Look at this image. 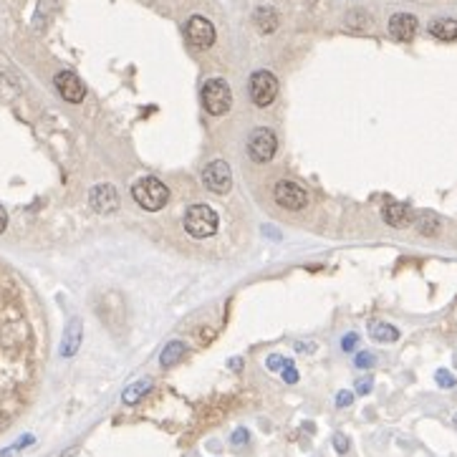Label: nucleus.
Masks as SVG:
<instances>
[{
    "label": "nucleus",
    "mask_w": 457,
    "mask_h": 457,
    "mask_svg": "<svg viewBox=\"0 0 457 457\" xmlns=\"http://www.w3.org/2000/svg\"><path fill=\"white\" fill-rule=\"evenodd\" d=\"M132 197L137 200L139 208L149 210V213H157V210H162L169 200V190L162 180H157V177H142V180L134 182L132 187Z\"/></svg>",
    "instance_id": "1"
},
{
    "label": "nucleus",
    "mask_w": 457,
    "mask_h": 457,
    "mask_svg": "<svg viewBox=\"0 0 457 457\" xmlns=\"http://www.w3.org/2000/svg\"><path fill=\"white\" fill-rule=\"evenodd\" d=\"M218 222H220V218H218V213L210 205H192L185 213V230L192 237H197V240L215 235Z\"/></svg>",
    "instance_id": "2"
},
{
    "label": "nucleus",
    "mask_w": 457,
    "mask_h": 457,
    "mask_svg": "<svg viewBox=\"0 0 457 457\" xmlns=\"http://www.w3.org/2000/svg\"><path fill=\"white\" fill-rule=\"evenodd\" d=\"M203 106L208 114L222 116L232 106V91L222 79H210L203 86Z\"/></svg>",
    "instance_id": "3"
},
{
    "label": "nucleus",
    "mask_w": 457,
    "mask_h": 457,
    "mask_svg": "<svg viewBox=\"0 0 457 457\" xmlns=\"http://www.w3.org/2000/svg\"><path fill=\"white\" fill-rule=\"evenodd\" d=\"M276 152H278V137L273 129L258 127L248 137V154L253 162H258V164L271 162L273 157H276Z\"/></svg>",
    "instance_id": "4"
},
{
    "label": "nucleus",
    "mask_w": 457,
    "mask_h": 457,
    "mask_svg": "<svg viewBox=\"0 0 457 457\" xmlns=\"http://www.w3.org/2000/svg\"><path fill=\"white\" fill-rule=\"evenodd\" d=\"M203 185L215 195H225L232 190V172L225 159H215L203 169Z\"/></svg>",
    "instance_id": "5"
},
{
    "label": "nucleus",
    "mask_w": 457,
    "mask_h": 457,
    "mask_svg": "<svg viewBox=\"0 0 457 457\" xmlns=\"http://www.w3.org/2000/svg\"><path fill=\"white\" fill-rule=\"evenodd\" d=\"M278 96V79L271 71H258L250 79V98L255 106H271Z\"/></svg>",
    "instance_id": "6"
},
{
    "label": "nucleus",
    "mask_w": 457,
    "mask_h": 457,
    "mask_svg": "<svg viewBox=\"0 0 457 457\" xmlns=\"http://www.w3.org/2000/svg\"><path fill=\"white\" fill-rule=\"evenodd\" d=\"M273 197L283 210H303L308 205V192L298 182L281 180L273 187Z\"/></svg>",
    "instance_id": "7"
},
{
    "label": "nucleus",
    "mask_w": 457,
    "mask_h": 457,
    "mask_svg": "<svg viewBox=\"0 0 457 457\" xmlns=\"http://www.w3.org/2000/svg\"><path fill=\"white\" fill-rule=\"evenodd\" d=\"M187 41L195 48H210L215 43V26L210 23L208 18L192 16L187 21Z\"/></svg>",
    "instance_id": "8"
},
{
    "label": "nucleus",
    "mask_w": 457,
    "mask_h": 457,
    "mask_svg": "<svg viewBox=\"0 0 457 457\" xmlns=\"http://www.w3.org/2000/svg\"><path fill=\"white\" fill-rule=\"evenodd\" d=\"M89 205L96 210L98 215H109L119 210V192L114 185H96L89 195Z\"/></svg>",
    "instance_id": "9"
},
{
    "label": "nucleus",
    "mask_w": 457,
    "mask_h": 457,
    "mask_svg": "<svg viewBox=\"0 0 457 457\" xmlns=\"http://www.w3.org/2000/svg\"><path fill=\"white\" fill-rule=\"evenodd\" d=\"M56 89L69 104H79V101H84V96H86V89H84L81 79H79L74 71H61V74L56 76Z\"/></svg>",
    "instance_id": "10"
},
{
    "label": "nucleus",
    "mask_w": 457,
    "mask_h": 457,
    "mask_svg": "<svg viewBox=\"0 0 457 457\" xmlns=\"http://www.w3.org/2000/svg\"><path fill=\"white\" fill-rule=\"evenodd\" d=\"M389 33L397 41H412L417 33V18L412 13H397L389 18Z\"/></svg>",
    "instance_id": "11"
},
{
    "label": "nucleus",
    "mask_w": 457,
    "mask_h": 457,
    "mask_svg": "<svg viewBox=\"0 0 457 457\" xmlns=\"http://www.w3.org/2000/svg\"><path fill=\"white\" fill-rule=\"evenodd\" d=\"M412 225H414V230L419 232V235L434 237V235H440V230H442V218L437 213H432V210H422V213L412 215Z\"/></svg>",
    "instance_id": "12"
},
{
    "label": "nucleus",
    "mask_w": 457,
    "mask_h": 457,
    "mask_svg": "<svg viewBox=\"0 0 457 457\" xmlns=\"http://www.w3.org/2000/svg\"><path fill=\"white\" fill-rule=\"evenodd\" d=\"M81 336H84V324L81 319H71L66 326L64 342H61V356H74L81 346Z\"/></svg>",
    "instance_id": "13"
},
{
    "label": "nucleus",
    "mask_w": 457,
    "mask_h": 457,
    "mask_svg": "<svg viewBox=\"0 0 457 457\" xmlns=\"http://www.w3.org/2000/svg\"><path fill=\"white\" fill-rule=\"evenodd\" d=\"M382 218L392 227H407L412 222V210L405 203H387L382 208Z\"/></svg>",
    "instance_id": "14"
},
{
    "label": "nucleus",
    "mask_w": 457,
    "mask_h": 457,
    "mask_svg": "<svg viewBox=\"0 0 457 457\" xmlns=\"http://www.w3.org/2000/svg\"><path fill=\"white\" fill-rule=\"evenodd\" d=\"M149 392H152V379H139V382L129 384V387L124 389L122 402H124V405H129V407H134V405H139V402L145 400Z\"/></svg>",
    "instance_id": "15"
},
{
    "label": "nucleus",
    "mask_w": 457,
    "mask_h": 457,
    "mask_svg": "<svg viewBox=\"0 0 457 457\" xmlns=\"http://www.w3.org/2000/svg\"><path fill=\"white\" fill-rule=\"evenodd\" d=\"M429 33L440 41H457V21L452 18H437L429 23Z\"/></svg>",
    "instance_id": "16"
},
{
    "label": "nucleus",
    "mask_w": 457,
    "mask_h": 457,
    "mask_svg": "<svg viewBox=\"0 0 457 457\" xmlns=\"http://www.w3.org/2000/svg\"><path fill=\"white\" fill-rule=\"evenodd\" d=\"M185 354H187L185 342H169L167 346L162 349V354H159V364H162L164 369H169V366L180 364V361L185 359Z\"/></svg>",
    "instance_id": "17"
},
{
    "label": "nucleus",
    "mask_w": 457,
    "mask_h": 457,
    "mask_svg": "<svg viewBox=\"0 0 457 457\" xmlns=\"http://www.w3.org/2000/svg\"><path fill=\"white\" fill-rule=\"evenodd\" d=\"M369 336L379 344H392L400 339V329L392 324H384V321H376V324L369 326Z\"/></svg>",
    "instance_id": "18"
},
{
    "label": "nucleus",
    "mask_w": 457,
    "mask_h": 457,
    "mask_svg": "<svg viewBox=\"0 0 457 457\" xmlns=\"http://www.w3.org/2000/svg\"><path fill=\"white\" fill-rule=\"evenodd\" d=\"M253 23L261 33H273L278 28V13L271 11V8H258L253 16Z\"/></svg>",
    "instance_id": "19"
},
{
    "label": "nucleus",
    "mask_w": 457,
    "mask_h": 457,
    "mask_svg": "<svg viewBox=\"0 0 457 457\" xmlns=\"http://www.w3.org/2000/svg\"><path fill=\"white\" fill-rule=\"evenodd\" d=\"M434 382H437V387H442V389H452V387H457V376L447 369H437L434 371Z\"/></svg>",
    "instance_id": "20"
},
{
    "label": "nucleus",
    "mask_w": 457,
    "mask_h": 457,
    "mask_svg": "<svg viewBox=\"0 0 457 457\" xmlns=\"http://www.w3.org/2000/svg\"><path fill=\"white\" fill-rule=\"evenodd\" d=\"M354 364L359 366V369H371V366L376 364V356L371 351H359L356 354V359H354Z\"/></svg>",
    "instance_id": "21"
},
{
    "label": "nucleus",
    "mask_w": 457,
    "mask_h": 457,
    "mask_svg": "<svg viewBox=\"0 0 457 457\" xmlns=\"http://www.w3.org/2000/svg\"><path fill=\"white\" fill-rule=\"evenodd\" d=\"M230 442H232V445H235V447L248 445V442H250V432H248V429H245V427H237L235 432L230 434Z\"/></svg>",
    "instance_id": "22"
},
{
    "label": "nucleus",
    "mask_w": 457,
    "mask_h": 457,
    "mask_svg": "<svg viewBox=\"0 0 457 457\" xmlns=\"http://www.w3.org/2000/svg\"><path fill=\"white\" fill-rule=\"evenodd\" d=\"M281 374H283V382L286 384H295V382H298V371H295L293 361L286 359V366L281 369Z\"/></svg>",
    "instance_id": "23"
},
{
    "label": "nucleus",
    "mask_w": 457,
    "mask_h": 457,
    "mask_svg": "<svg viewBox=\"0 0 457 457\" xmlns=\"http://www.w3.org/2000/svg\"><path fill=\"white\" fill-rule=\"evenodd\" d=\"M283 366H286V359L281 356V354H271V356L266 359V369L268 371H281Z\"/></svg>",
    "instance_id": "24"
},
{
    "label": "nucleus",
    "mask_w": 457,
    "mask_h": 457,
    "mask_svg": "<svg viewBox=\"0 0 457 457\" xmlns=\"http://www.w3.org/2000/svg\"><path fill=\"white\" fill-rule=\"evenodd\" d=\"M334 447H336V452H339V455H346V452H349V437H346V434L336 432L334 434Z\"/></svg>",
    "instance_id": "25"
},
{
    "label": "nucleus",
    "mask_w": 457,
    "mask_h": 457,
    "mask_svg": "<svg viewBox=\"0 0 457 457\" xmlns=\"http://www.w3.org/2000/svg\"><path fill=\"white\" fill-rule=\"evenodd\" d=\"M371 387H374V379H371V376H361V379H356V394H369Z\"/></svg>",
    "instance_id": "26"
},
{
    "label": "nucleus",
    "mask_w": 457,
    "mask_h": 457,
    "mask_svg": "<svg viewBox=\"0 0 457 457\" xmlns=\"http://www.w3.org/2000/svg\"><path fill=\"white\" fill-rule=\"evenodd\" d=\"M369 23V16L361 11H356L354 16H349V26H359V28H364V26Z\"/></svg>",
    "instance_id": "27"
},
{
    "label": "nucleus",
    "mask_w": 457,
    "mask_h": 457,
    "mask_svg": "<svg viewBox=\"0 0 457 457\" xmlns=\"http://www.w3.org/2000/svg\"><path fill=\"white\" fill-rule=\"evenodd\" d=\"M354 402V394L351 392H346V389H344V392H339L336 394V407H339V410H344V407H349Z\"/></svg>",
    "instance_id": "28"
},
{
    "label": "nucleus",
    "mask_w": 457,
    "mask_h": 457,
    "mask_svg": "<svg viewBox=\"0 0 457 457\" xmlns=\"http://www.w3.org/2000/svg\"><path fill=\"white\" fill-rule=\"evenodd\" d=\"M356 344H359V336H356V334H346L342 339V349H344V351H354V349H356Z\"/></svg>",
    "instance_id": "29"
},
{
    "label": "nucleus",
    "mask_w": 457,
    "mask_h": 457,
    "mask_svg": "<svg viewBox=\"0 0 457 457\" xmlns=\"http://www.w3.org/2000/svg\"><path fill=\"white\" fill-rule=\"evenodd\" d=\"M295 349H298L301 354H308V351H313V349H316V344H303V342H298V344H295Z\"/></svg>",
    "instance_id": "30"
},
{
    "label": "nucleus",
    "mask_w": 457,
    "mask_h": 457,
    "mask_svg": "<svg viewBox=\"0 0 457 457\" xmlns=\"http://www.w3.org/2000/svg\"><path fill=\"white\" fill-rule=\"evenodd\" d=\"M6 227H8V213L3 210V205H0V232L6 230Z\"/></svg>",
    "instance_id": "31"
},
{
    "label": "nucleus",
    "mask_w": 457,
    "mask_h": 457,
    "mask_svg": "<svg viewBox=\"0 0 457 457\" xmlns=\"http://www.w3.org/2000/svg\"><path fill=\"white\" fill-rule=\"evenodd\" d=\"M230 366L235 371H240V369H243V359H237V356H235V359H230Z\"/></svg>",
    "instance_id": "32"
},
{
    "label": "nucleus",
    "mask_w": 457,
    "mask_h": 457,
    "mask_svg": "<svg viewBox=\"0 0 457 457\" xmlns=\"http://www.w3.org/2000/svg\"><path fill=\"white\" fill-rule=\"evenodd\" d=\"M452 424H455V427H457V414H455V417H452Z\"/></svg>",
    "instance_id": "33"
}]
</instances>
